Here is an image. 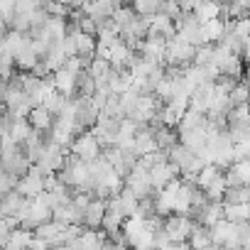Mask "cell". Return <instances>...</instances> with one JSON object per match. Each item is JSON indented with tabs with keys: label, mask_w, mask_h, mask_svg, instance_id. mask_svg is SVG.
I'll use <instances>...</instances> for the list:
<instances>
[{
	"label": "cell",
	"mask_w": 250,
	"mask_h": 250,
	"mask_svg": "<svg viewBox=\"0 0 250 250\" xmlns=\"http://www.w3.org/2000/svg\"><path fill=\"white\" fill-rule=\"evenodd\" d=\"M196 49H199V47H194V44H189V42H184V40H179V37L169 40L165 66H179V69L191 66L194 59H196Z\"/></svg>",
	"instance_id": "cell-1"
},
{
	"label": "cell",
	"mask_w": 250,
	"mask_h": 250,
	"mask_svg": "<svg viewBox=\"0 0 250 250\" xmlns=\"http://www.w3.org/2000/svg\"><path fill=\"white\" fill-rule=\"evenodd\" d=\"M69 150H71V155L81 157L83 162H93V160L103 157V145L98 143V138H96L91 130H86V133L76 135Z\"/></svg>",
	"instance_id": "cell-2"
},
{
	"label": "cell",
	"mask_w": 250,
	"mask_h": 250,
	"mask_svg": "<svg viewBox=\"0 0 250 250\" xmlns=\"http://www.w3.org/2000/svg\"><path fill=\"white\" fill-rule=\"evenodd\" d=\"M125 187H128L138 199L157 196V191H155V187H152V179H150V169H145V167H140V165L128 174V179H125Z\"/></svg>",
	"instance_id": "cell-3"
},
{
	"label": "cell",
	"mask_w": 250,
	"mask_h": 250,
	"mask_svg": "<svg viewBox=\"0 0 250 250\" xmlns=\"http://www.w3.org/2000/svg\"><path fill=\"white\" fill-rule=\"evenodd\" d=\"M194 218L191 216H179V213H172L165 218V230L167 235L174 240V243H187L191 230H194Z\"/></svg>",
	"instance_id": "cell-4"
},
{
	"label": "cell",
	"mask_w": 250,
	"mask_h": 250,
	"mask_svg": "<svg viewBox=\"0 0 250 250\" xmlns=\"http://www.w3.org/2000/svg\"><path fill=\"white\" fill-rule=\"evenodd\" d=\"M32 165H35V162L25 155L22 147H18L15 152H5V155H3V172H8V174L25 177V174H30Z\"/></svg>",
	"instance_id": "cell-5"
},
{
	"label": "cell",
	"mask_w": 250,
	"mask_h": 250,
	"mask_svg": "<svg viewBox=\"0 0 250 250\" xmlns=\"http://www.w3.org/2000/svg\"><path fill=\"white\" fill-rule=\"evenodd\" d=\"M182 174V169L177 167V165H172V162H160V165H155L152 169H150V179H152V187H155V191L160 194L172 179H177Z\"/></svg>",
	"instance_id": "cell-6"
},
{
	"label": "cell",
	"mask_w": 250,
	"mask_h": 250,
	"mask_svg": "<svg viewBox=\"0 0 250 250\" xmlns=\"http://www.w3.org/2000/svg\"><path fill=\"white\" fill-rule=\"evenodd\" d=\"M167 44H169L167 37H162V35H150V37L143 40L140 54H145V57H150V59L165 64V59H167Z\"/></svg>",
	"instance_id": "cell-7"
},
{
	"label": "cell",
	"mask_w": 250,
	"mask_h": 250,
	"mask_svg": "<svg viewBox=\"0 0 250 250\" xmlns=\"http://www.w3.org/2000/svg\"><path fill=\"white\" fill-rule=\"evenodd\" d=\"M52 79H54V86H57V91H59L62 96H66V98H76V96H79V76L71 74L69 69L54 71Z\"/></svg>",
	"instance_id": "cell-8"
},
{
	"label": "cell",
	"mask_w": 250,
	"mask_h": 250,
	"mask_svg": "<svg viewBox=\"0 0 250 250\" xmlns=\"http://www.w3.org/2000/svg\"><path fill=\"white\" fill-rule=\"evenodd\" d=\"M150 35H162L167 40H174L177 37V20H172L165 13L150 15Z\"/></svg>",
	"instance_id": "cell-9"
},
{
	"label": "cell",
	"mask_w": 250,
	"mask_h": 250,
	"mask_svg": "<svg viewBox=\"0 0 250 250\" xmlns=\"http://www.w3.org/2000/svg\"><path fill=\"white\" fill-rule=\"evenodd\" d=\"M27 120H30V125H32L35 130H40V133H49V130L54 128V123H57V115H54L52 110H47L44 105H35L32 113L27 115Z\"/></svg>",
	"instance_id": "cell-10"
},
{
	"label": "cell",
	"mask_w": 250,
	"mask_h": 250,
	"mask_svg": "<svg viewBox=\"0 0 250 250\" xmlns=\"http://www.w3.org/2000/svg\"><path fill=\"white\" fill-rule=\"evenodd\" d=\"M105 213H108V201L105 199H93L91 206L83 211V226L86 228H101Z\"/></svg>",
	"instance_id": "cell-11"
},
{
	"label": "cell",
	"mask_w": 250,
	"mask_h": 250,
	"mask_svg": "<svg viewBox=\"0 0 250 250\" xmlns=\"http://www.w3.org/2000/svg\"><path fill=\"white\" fill-rule=\"evenodd\" d=\"M226 30H228V22L223 18H216V20L204 22L201 25V40H204V44H218L223 40Z\"/></svg>",
	"instance_id": "cell-12"
},
{
	"label": "cell",
	"mask_w": 250,
	"mask_h": 250,
	"mask_svg": "<svg viewBox=\"0 0 250 250\" xmlns=\"http://www.w3.org/2000/svg\"><path fill=\"white\" fill-rule=\"evenodd\" d=\"M44 179H47V177H40V174H35V172H30V174H25V177H20V184H18V191H20L22 196H27V199H35V196H40V194H44Z\"/></svg>",
	"instance_id": "cell-13"
},
{
	"label": "cell",
	"mask_w": 250,
	"mask_h": 250,
	"mask_svg": "<svg viewBox=\"0 0 250 250\" xmlns=\"http://www.w3.org/2000/svg\"><path fill=\"white\" fill-rule=\"evenodd\" d=\"M66 59H69V52H66V47H64V42H54L52 47H49V52L44 54V64L52 69V74L54 71H59V69H64V64H66Z\"/></svg>",
	"instance_id": "cell-14"
},
{
	"label": "cell",
	"mask_w": 250,
	"mask_h": 250,
	"mask_svg": "<svg viewBox=\"0 0 250 250\" xmlns=\"http://www.w3.org/2000/svg\"><path fill=\"white\" fill-rule=\"evenodd\" d=\"M189 245L191 250H208L213 245V238H211V228L201 226V223H194V230L189 235Z\"/></svg>",
	"instance_id": "cell-15"
},
{
	"label": "cell",
	"mask_w": 250,
	"mask_h": 250,
	"mask_svg": "<svg viewBox=\"0 0 250 250\" xmlns=\"http://www.w3.org/2000/svg\"><path fill=\"white\" fill-rule=\"evenodd\" d=\"M199 18V22H208V20H216V18H223V3L221 0H204V3L196 8L194 13Z\"/></svg>",
	"instance_id": "cell-16"
},
{
	"label": "cell",
	"mask_w": 250,
	"mask_h": 250,
	"mask_svg": "<svg viewBox=\"0 0 250 250\" xmlns=\"http://www.w3.org/2000/svg\"><path fill=\"white\" fill-rule=\"evenodd\" d=\"M42 135H44V133H40V130H32V135H30V138H27V140L20 145V147L25 150V155H27L32 162H37V160L42 157V152H44V143H47V140H44Z\"/></svg>",
	"instance_id": "cell-17"
},
{
	"label": "cell",
	"mask_w": 250,
	"mask_h": 250,
	"mask_svg": "<svg viewBox=\"0 0 250 250\" xmlns=\"http://www.w3.org/2000/svg\"><path fill=\"white\" fill-rule=\"evenodd\" d=\"M155 138H157V147L160 150H172L174 145H179V130L177 128H167V125H160L155 128Z\"/></svg>",
	"instance_id": "cell-18"
},
{
	"label": "cell",
	"mask_w": 250,
	"mask_h": 250,
	"mask_svg": "<svg viewBox=\"0 0 250 250\" xmlns=\"http://www.w3.org/2000/svg\"><path fill=\"white\" fill-rule=\"evenodd\" d=\"M223 213L230 223H250V204H223Z\"/></svg>",
	"instance_id": "cell-19"
},
{
	"label": "cell",
	"mask_w": 250,
	"mask_h": 250,
	"mask_svg": "<svg viewBox=\"0 0 250 250\" xmlns=\"http://www.w3.org/2000/svg\"><path fill=\"white\" fill-rule=\"evenodd\" d=\"M228 125L230 128H250V103L248 105H233L228 110Z\"/></svg>",
	"instance_id": "cell-20"
},
{
	"label": "cell",
	"mask_w": 250,
	"mask_h": 250,
	"mask_svg": "<svg viewBox=\"0 0 250 250\" xmlns=\"http://www.w3.org/2000/svg\"><path fill=\"white\" fill-rule=\"evenodd\" d=\"M206 125H208V115L206 113H196V110L189 108L177 130H199V128H206Z\"/></svg>",
	"instance_id": "cell-21"
},
{
	"label": "cell",
	"mask_w": 250,
	"mask_h": 250,
	"mask_svg": "<svg viewBox=\"0 0 250 250\" xmlns=\"http://www.w3.org/2000/svg\"><path fill=\"white\" fill-rule=\"evenodd\" d=\"M243 57L240 54H230L218 69H221V76H230V79H238L240 81V76L245 74V69H243Z\"/></svg>",
	"instance_id": "cell-22"
},
{
	"label": "cell",
	"mask_w": 250,
	"mask_h": 250,
	"mask_svg": "<svg viewBox=\"0 0 250 250\" xmlns=\"http://www.w3.org/2000/svg\"><path fill=\"white\" fill-rule=\"evenodd\" d=\"M221 174H223V169H221L218 165H206V167L196 174V187L206 191V189H208V187H211V184L221 177Z\"/></svg>",
	"instance_id": "cell-23"
},
{
	"label": "cell",
	"mask_w": 250,
	"mask_h": 250,
	"mask_svg": "<svg viewBox=\"0 0 250 250\" xmlns=\"http://www.w3.org/2000/svg\"><path fill=\"white\" fill-rule=\"evenodd\" d=\"M230 105H248L250 103V81H238L235 88L228 93Z\"/></svg>",
	"instance_id": "cell-24"
},
{
	"label": "cell",
	"mask_w": 250,
	"mask_h": 250,
	"mask_svg": "<svg viewBox=\"0 0 250 250\" xmlns=\"http://www.w3.org/2000/svg\"><path fill=\"white\" fill-rule=\"evenodd\" d=\"M86 71H88L96 81H105V79L110 76V71H113V64H110L108 59H98V57H96Z\"/></svg>",
	"instance_id": "cell-25"
},
{
	"label": "cell",
	"mask_w": 250,
	"mask_h": 250,
	"mask_svg": "<svg viewBox=\"0 0 250 250\" xmlns=\"http://www.w3.org/2000/svg\"><path fill=\"white\" fill-rule=\"evenodd\" d=\"M135 18H138V13H135V8H133V5H120V8L113 13V22L120 27V32H123L125 27H128Z\"/></svg>",
	"instance_id": "cell-26"
},
{
	"label": "cell",
	"mask_w": 250,
	"mask_h": 250,
	"mask_svg": "<svg viewBox=\"0 0 250 250\" xmlns=\"http://www.w3.org/2000/svg\"><path fill=\"white\" fill-rule=\"evenodd\" d=\"M130 5L135 8L138 15L150 18V15H157V13L162 10V0H133Z\"/></svg>",
	"instance_id": "cell-27"
},
{
	"label": "cell",
	"mask_w": 250,
	"mask_h": 250,
	"mask_svg": "<svg viewBox=\"0 0 250 250\" xmlns=\"http://www.w3.org/2000/svg\"><path fill=\"white\" fill-rule=\"evenodd\" d=\"M96 91H98V81L88 71H81L79 74V96L91 98V96H96Z\"/></svg>",
	"instance_id": "cell-28"
},
{
	"label": "cell",
	"mask_w": 250,
	"mask_h": 250,
	"mask_svg": "<svg viewBox=\"0 0 250 250\" xmlns=\"http://www.w3.org/2000/svg\"><path fill=\"white\" fill-rule=\"evenodd\" d=\"M103 115H110V118H118V120L125 118V110H123L120 96H115V93L108 96V103H105V108H103Z\"/></svg>",
	"instance_id": "cell-29"
},
{
	"label": "cell",
	"mask_w": 250,
	"mask_h": 250,
	"mask_svg": "<svg viewBox=\"0 0 250 250\" xmlns=\"http://www.w3.org/2000/svg\"><path fill=\"white\" fill-rule=\"evenodd\" d=\"M213 54H216V47H213V44H204V47L196 49L194 64H196V66H211V64H213ZM213 66H216V64H213Z\"/></svg>",
	"instance_id": "cell-30"
},
{
	"label": "cell",
	"mask_w": 250,
	"mask_h": 250,
	"mask_svg": "<svg viewBox=\"0 0 250 250\" xmlns=\"http://www.w3.org/2000/svg\"><path fill=\"white\" fill-rule=\"evenodd\" d=\"M228 169H233V174L240 179V184H250V160H238Z\"/></svg>",
	"instance_id": "cell-31"
},
{
	"label": "cell",
	"mask_w": 250,
	"mask_h": 250,
	"mask_svg": "<svg viewBox=\"0 0 250 250\" xmlns=\"http://www.w3.org/2000/svg\"><path fill=\"white\" fill-rule=\"evenodd\" d=\"M160 13H165V15H169L172 20H179L182 18V5H179V0H162V10Z\"/></svg>",
	"instance_id": "cell-32"
},
{
	"label": "cell",
	"mask_w": 250,
	"mask_h": 250,
	"mask_svg": "<svg viewBox=\"0 0 250 250\" xmlns=\"http://www.w3.org/2000/svg\"><path fill=\"white\" fill-rule=\"evenodd\" d=\"M18 184H20V177L3 172V177H0V191H3V194H10V191L18 189Z\"/></svg>",
	"instance_id": "cell-33"
},
{
	"label": "cell",
	"mask_w": 250,
	"mask_h": 250,
	"mask_svg": "<svg viewBox=\"0 0 250 250\" xmlns=\"http://www.w3.org/2000/svg\"><path fill=\"white\" fill-rule=\"evenodd\" d=\"M204 3V0H179V5L184 13H196V8Z\"/></svg>",
	"instance_id": "cell-34"
},
{
	"label": "cell",
	"mask_w": 250,
	"mask_h": 250,
	"mask_svg": "<svg viewBox=\"0 0 250 250\" xmlns=\"http://www.w3.org/2000/svg\"><path fill=\"white\" fill-rule=\"evenodd\" d=\"M240 57L250 64V37H248V40H243V52H240Z\"/></svg>",
	"instance_id": "cell-35"
},
{
	"label": "cell",
	"mask_w": 250,
	"mask_h": 250,
	"mask_svg": "<svg viewBox=\"0 0 250 250\" xmlns=\"http://www.w3.org/2000/svg\"><path fill=\"white\" fill-rule=\"evenodd\" d=\"M62 5H69V8H74V0H59Z\"/></svg>",
	"instance_id": "cell-36"
},
{
	"label": "cell",
	"mask_w": 250,
	"mask_h": 250,
	"mask_svg": "<svg viewBox=\"0 0 250 250\" xmlns=\"http://www.w3.org/2000/svg\"><path fill=\"white\" fill-rule=\"evenodd\" d=\"M245 76H248V81H250V64H248V69H245Z\"/></svg>",
	"instance_id": "cell-37"
}]
</instances>
